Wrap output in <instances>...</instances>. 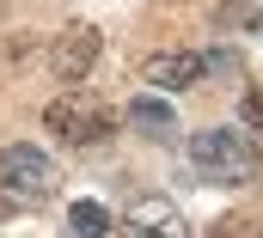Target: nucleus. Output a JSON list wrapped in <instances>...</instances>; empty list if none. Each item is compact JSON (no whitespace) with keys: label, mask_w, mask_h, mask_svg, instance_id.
<instances>
[{"label":"nucleus","mask_w":263,"mask_h":238,"mask_svg":"<svg viewBox=\"0 0 263 238\" xmlns=\"http://www.w3.org/2000/svg\"><path fill=\"white\" fill-rule=\"evenodd\" d=\"M190 165H196L208 183H227V189H245V183L263 177V147L239 128H202L190 141Z\"/></svg>","instance_id":"f257e3e1"},{"label":"nucleus","mask_w":263,"mask_h":238,"mask_svg":"<svg viewBox=\"0 0 263 238\" xmlns=\"http://www.w3.org/2000/svg\"><path fill=\"white\" fill-rule=\"evenodd\" d=\"M43 122H49V134H62L67 147H92V141H104L110 134V110L98 104V98H86V92H62L49 110H43Z\"/></svg>","instance_id":"f03ea898"},{"label":"nucleus","mask_w":263,"mask_h":238,"mask_svg":"<svg viewBox=\"0 0 263 238\" xmlns=\"http://www.w3.org/2000/svg\"><path fill=\"white\" fill-rule=\"evenodd\" d=\"M55 183V165L37 153V147H0V195H18V202H43Z\"/></svg>","instance_id":"7ed1b4c3"},{"label":"nucleus","mask_w":263,"mask_h":238,"mask_svg":"<svg viewBox=\"0 0 263 238\" xmlns=\"http://www.w3.org/2000/svg\"><path fill=\"white\" fill-rule=\"evenodd\" d=\"M104 49V37H98V25H67L62 37L49 43V67H55V80L62 86H80L86 73H92V61Z\"/></svg>","instance_id":"20e7f679"},{"label":"nucleus","mask_w":263,"mask_h":238,"mask_svg":"<svg viewBox=\"0 0 263 238\" xmlns=\"http://www.w3.org/2000/svg\"><path fill=\"white\" fill-rule=\"evenodd\" d=\"M202 73H208V55H196V49H165V55L141 61V86H153V92H190Z\"/></svg>","instance_id":"39448f33"},{"label":"nucleus","mask_w":263,"mask_h":238,"mask_svg":"<svg viewBox=\"0 0 263 238\" xmlns=\"http://www.w3.org/2000/svg\"><path fill=\"white\" fill-rule=\"evenodd\" d=\"M123 226H129L135 238H190V220H184L165 195H135Z\"/></svg>","instance_id":"423d86ee"},{"label":"nucleus","mask_w":263,"mask_h":238,"mask_svg":"<svg viewBox=\"0 0 263 238\" xmlns=\"http://www.w3.org/2000/svg\"><path fill=\"white\" fill-rule=\"evenodd\" d=\"M129 128H141L147 141H172V134H178V116H172V104H159L153 92H141L129 104Z\"/></svg>","instance_id":"0eeeda50"},{"label":"nucleus","mask_w":263,"mask_h":238,"mask_svg":"<svg viewBox=\"0 0 263 238\" xmlns=\"http://www.w3.org/2000/svg\"><path fill=\"white\" fill-rule=\"evenodd\" d=\"M67 232H73V238H110V232H123V226L110 220V208H98V202H73V208H67Z\"/></svg>","instance_id":"6e6552de"},{"label":"nucleus","mask_w":263,"mask_h":238,"mask_svg":"<svg viewBox=\"0 0 263 238\" xmlns=\"http://www.w3.org/2000/svg\"><path fill=\"white\" fill-rule=\"evenodd\" d=\"M214 25H220V31H263V6L227 0V6H214Z\"/></svg>","instance_id":"1a4fd4ad"},{"label":"nucleus","mask_w":263,"mask_h":238,"mask_svg":"<svg viewBox=\"0 0 263 238\" xmlns=\"http://www.w3.org/2000/svg\"><path fill=\"white\" fill-rule=\"evenodd\" d=\"M239 116H245V128H251V134H263V80H257V86H245Z\"/></svg>","instance_id":"9d476101"},{"label":"nucleus","mask_w":263,"mask_h":238,"mask_svg":"<svg viewBox=\"0 0 263 238\" xmlns=\"http://www.w3.org/2000/svg\"><path fill=\"white\" fill-rule=\"evenodd\" d=\"M117 238H135V232H129V226H123V232H117Z\"/></svg>","instance_id":"9b49d317"}]
</instances>
